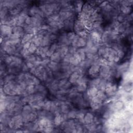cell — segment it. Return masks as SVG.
<instances>
[{"label":"cell","instance_id":"7c38bea8","mask_svg":"<svg viewBox=\"0 0 133 133\" xmlns=\"http://www.w3.org/2000/svg\"><path fill=\"white\" fill-rule=\"evenodd\" d=\"M94 116L91 112H87L84 116L85 124H89L94 122Z\"/></svg>","mask_w":133,"mask_h":133},{"label":"cell","instance_id":"4fadbf2b","mask_svg":"<svg viewBox=\"0 0 133 133\" xmlns=\"http://www.w3.org/2000/svg\"><path fill=\"white\" fill-rule=\"evenodd\" d=\"M123 82H129L132 81V73L131 71H127L123 73Z\"/></svg>","mask_w":133,"mask_h":133},{"label":"cell","instance_id":"4dcf8cb0","mask_svg":"<svg viewBox=\"0 0 133 133\" xmlns=\"http://www.w3.org/2000/svg\"><path fill=\"white\" fill-rule=\"evenodd\" d=\"M68 82V79L67 78H63L62 79H60V81H59L58 82V86H59V89H61L63 86Z\"/></svg>","mask_w":133,"mask_h":133},{"label":"cell","instance_id":"8d00e7d4","mask_svg":"<svg viewBox=\"0 0 133 133\" xmlns=\"http://www.w3.org/2000/svg\"><path fill=\"white\" fill-rule=\"evenodd\" d=\"M26 65H27V66L28 67V68L29 69H31L32 68H33V67L35 66L34 63H32V62H26Z\"/></svg>","mask_w":133,"mask_h":133},{"label":"cell","instance_id":"f1b7e54d","mask_svg":"<svg viewBox=\"0 0 133 133\" xmlns=\"http://www.w3.org/2000/svg\"><path fill=\"white\" fill-rule=\"evenodd\" d=\"M37 48V47L33 43H31V45L28 50L29 52L30 53V54H33L35 53Z\"/></svg>","mask_w":133,"mask_h":133},{"label":"cell","instance_id":"f546056e","mask_svg":"<svg viewBox=\"0 0 133 133\" xmlns=\"http://www.w3.org/2000/svg\"><path fill=\"white\" fill-rule=\"evenodd\" d=\"M25 59L26 62H30L34 63L36 61V56L34 55L33 54H31L29 56H28Z\"/></svg>","mask_w":133,"mask_h":133},{"label":"cell","instance_id":"44dd1931","mask_svg":"<svg viewBox=\"0 0 133 133\" xmlns=\"http://www.w3.org/2000/svg\"><path fill=\"white\" fill-rule=\"evenodd\" d=\"M25 91L28 95L35 94L36 92L35 86L32 84L27 85L25 89Z\"/></svg>","mask_w":133,"mask_h":133},{"label":"cell","instance_id":"4316f807","mask_svg":"<svg viewBox=\"0 0 133 133\" xmlns=\"http://www.w3.org/2000/svg\"><path fill=\"white\" fill-rule=\"evenodd\" d=\"M78 111H76V110H70V111L68 113V117L69 119H75L76 118L77 114Z\"/></svg>","mask_w":133,"mask_h":133},{"label":"cell","instance_id":"ffe728a7","mask_svg":"<svg viewBox=\"0 0 133 133\" xmlns=\"http://www.w3.org/2000/svg\"><path fill=\"white\" fill-rule=\"evenodd\" d=\"M87 39L79 37L78 36L77 41V48H83L85 47L86 44Z\"/></svg>","mask_w":133,"mask_h":133},{"label":"cell","instance_id":"d6a6232c","mask_svg":"<svg viewBox=\"0 0 133 133\" xmlns=\"http://www.w3.org/2000/svg\"><path fill=\"white\" fill-rule=\"evenodd\" d=\"M117 56L119 57V58L121 59L122 58H123L125 56V51L124 49H119L116 51Z\"/></svg>","mask_w":133,"mask_h":133},{"label":"cell","instance_id":"8fae6325","mask_svg":"<svg viewBox=\"0 0 133 133\" xmlns=\"http://www.w3.org/2000/svg\"><path fill=\"white\" fill-rule=\"evenodd\" d=\"M58 41H59V44H60L65 45L66 46H69L71 44V42L67 38L66 34H61L58 38Z\"/></svg>","mask_w":133,"mask_h":133},{"label":"cell","instance_id":"ba28073f","mask_svg":"<svg viewBox=\"0 0 133 133\" xmlns=\"http://www.w3.org/2000/svg\"><path fill=\"white\" fill-rule=\"evenodd\" d=\"M83 75L80 74L79 73H78L76 71H74L70 75L69 77V81L73 85H75L76 83V82L77 81L79 77Z\"/></svg>","mask_w":133,"mask_h":133},{"label":"cell","instance_id":"2e32d148","mask_svg":"<svg viewBox=\"0 0 133 133\" xmlns=\"http://www.w3.org/2000/svg\"><path fill=\"white\" fill-rule=\"evenodd\" d=\"M57 47H58V44L57 43H53L50 45V46H49V50L47 53V57L48 58L49 57L50 58V56L52 55V54L56 51Z\"/></svg>","mask_w":133,"mask_h":133},{"label":"cell","instance_id":"8992f818","mask_svg":"<svg viewBox=\"0 0 133 133\" xmlns=\"http://www.w3.org/2000/svg\"><path fill=\"white\" fill-rule=\"evenodd\" d=\"M73 29L75 31V33L76 34L79 33V32L86 30L83 23L81 21L78 20H76L75 22H74V26H73Z\"/></svg>","mask_w":133,"mask_h":133},{"label":"cell","instance_id":"e575fe53","mask_svg":"<svg viewBox=\"0 0 133 133\" xmlns=\"http://www.w3.org/2000/svg\"><path fill=\"white\" fill-rule=\"evenodd\" d=\"M31 42H26L23 44H22V47L23 48L25 49H28L30 45H31Z\"/></svg>","mask_w":133,"mask_h":133},{"label":"cell","instance_id":"5bb4252c","mask_svg":"<svg viewBox=\"0 0 133 133\" xmlns=\"http://www.w3.org/2000/svg\"><path fill=\"white\" fill-rule=\"evenodd\" d=\"M34 35L32 34H29V33H25L21 38V44H23L26 42H30L33 38Z\"/></svg>","mask_w":133,"mask_h":133},{"label":"cell","instance_id":"3957f363","mask_svg":"<svg viewBox=\"0 0 133 133\" xmlns=\"http://www.w3.org/2000/svg\"><path fill=\"white\" fill-rule=\"evenodd\" d=\"M125 108V103L121 100L114 101L110 106V109L113 112H118L124 110Z\"/></svg>","mask_w":133,"mask_h":133},{"label":"cell","instance_id":"9c48e42d","mask_svg":"<svg viewBox=\"0 0 133 133\" xmlns=\"http://www.w3.org/2000/svg\"><path fill=\"white\" fill-rule=\"evenodd\" d=\"M12 33L18 35L20 37H22L25 34V32L23 27L16 25L12 28Z\"/></svg>","mask_w":133,"mask_h":133},{"label":"cell","instance_id":"277c9868","mask_svg":"<svg viewBox=\"0 0 133 133\" xmlns=\"http://www.w3.org/2000/svg\"><path fill=\"white\" fill-rule=\"evenodd\" d=\"M100 66L97 63H94L91 65L88 69V74L90 76L93 77H97L99 75Z\"/></svg>","mask_w":133,"mask_h":133},{"label":"cell","instance_id":"cb8c5ba5","mask_svg":"<svg viewBox=\"0 0 133 133\" xmlns=\"http://www.w3.org/2000/svg\"><path fill=\"white\" fill-rule=\"evenodd\" d=\"M120 10L123 14L127 15L129 14V13L131 12V8L130 6H125L121 5Z\"/></svg>","mask_w":133,"mask_h":133},{"label":"cell","instance_id":"1f68e13d","mask_svg":"<svg viewBox=\"0 0 133 133\" xmlns=\"http://www.w3.org/2000/svg\"><path fill=\"white\" fill-rule=\"evenodd\" d=\"M76 35V34L73 32H70L68 33V34H66L67 38L71 42V43H72V41L75 38Z\"/></svg>","mask_w":133,"mask_h":133},{"label":"cell","instance_id":"e0dca14e","mask_svg":"<svg viewBox=\"0 0 133 133\" xmlns=\"http://www.w3.org/2000/svg\"><path fill=\"white\" fill-rule=\"evenodd\" d=\"M41 10L39 8L35 6H33L31 7L28 10L29 14L32 16V17H33L36 15H38Z\"/></svg>","mask_w":133,"mask_h":133},{"label":"cell","instance_id":"6da1fadb","mask_svg":"<svg viewBox=\"0 0 133 133\" xmlns=\"http://www.w3.org/2000/svg\"><path fill=\"white\" fill-rule=\"evenodd\" d=\"M24 122L21 114L15 115L11 118L10 121L8 123V127L10 129H20L23 126Z\"/></svg>","mask_w":133,"mask_h":133},{"label":"cell","instance_id":"52a82bcc","mask_svg":"<svg viewBox=\"0 0 133 133\" xmlns=\"http://www.w3.org/2000/svg\"><path fill=\"white\" fill-rule=\"evenodd\" d=\"M98 91V89L97 87L94 86H89V88L88 89L86 93V96L88 101L90 98L95 97L97 95Z\"/></svg>","mask_w":133,"mask_h":133},{"label":"cell","instance_id":"836d02e7","mask_svg":"<svg viewBox=\"0 0 133 133\" xmlns=\"http://www.w3.org/2000/svg\"><path fill=\"white\" fill-rule=\"evenodd\" d=\"M29 68L27 66V65H26V64H23L22 66H21V70L22 71L23 73H26L28 72V70H29Z\"/></svg>","mask_w":133,"mask_h":133},{"label":"cell","instance_id":"30bf717a","mask_svg":"<svg viewBox=\"0 0 133 133\" xmlns=\"http://www.w3.org/2000/svg\"><path fill=\"white\" fill-rule=\"evenodd\" d=\"M62 59H63V57H62L61 54L59 52V51L57 50H56L54 53H53L50 57V59L51 61L58 62V63H59L60 61H61Z\"/></svg>","mask_w":133,"mask_h":133},{"label":"cell","instance_id":"d6986e66","mask_svg":"<svg viewBox=\"0 0 133 133\" xmlns=\"http://www.w3.org/2000/svg\"><path fill=\"white\" fill-rule=\"evenodd\" d=\"M47 21L48 23L52 22H56V21H58L60 20V17L59 15L58 14H54L48 17H47Z\"/></svg>","mask_w":133,"mask_h":133},{"label":"cell","instance_id":"603a6c76","mask_svg":"<svg viewBox=\"0 0 133 133\" xmlns=\"http://www.w3.org/2000/svg\"><path fill=\"white\" fill-rule=\"evenodd\" d=\"M76 52L80 57L82 61L86 59V52L85 51L84 48H79V49H77Z\"/></svg>","mask_w":133,"mask_h":133},{"label":"cell","instance_id":"9a60e30c","mask_svg":"<svg viewBox=\"0 0 133 133\" xmlns=\"http://www.w3.org/2000/svg\"><path fill=\"white\" fill-rule=\"evenodd\" d=\"M53 123L54 125L56 126H59L61 125V124L62 123L61 114L59 113L55 115L53 119Z\"/></svg>","mask_w":133,"mask_h":133},{"label":"cell","instance_id":"484cf974","mask_svg":"<svg viewBox=\"0 0 133 133\" xmlns=\"http://www.w3.org/2000/svg\"><path fill=\"white\" fill-rule=\"evenodd\" d=\"M83 6V2L81 1H76L75 2L74 9L78 12H81L82 10V8Z\"/></svg>","mask_w":133,"mask_h":133},{"label":"cell","instance_id":"ac0fdd59","mask_svg":"<svg viewBox=\"0 0 133 133\" xmlns=\"http://www.w3.org/2000/svg\"><path fill=\"white\" fill-rule=\"evenodd\" d=\"M76 87L78 92H84L87 89V82L81 83L77 85Z\"/></svg>","mask_w":133,"mask_h":133},{"label":"cell","instance_id":"d590c367","mask_svg":"<svg viewBox=\"0 0 133 133\" xmlns=\"http://www.w3.org/2000/svg\"><path fill=\"white\" fill-rule=\"evenodd\" d=\"M31 22V17H29V16L26 18L25 20V24L28 25H30Z\"/></svg>","mask_w":133,"mask_h":133},{"label":"cell","instance_id":"7a4b0ae2","mask_svg":"<svg viewBox=\"0 0 133 133\" xmlns=\"http://www.w3.org/2000/svg\"><path fill=\"white\" fill-rule=\"evenodd\" d=\"M117 89L116 84L113 83L112 81H107L104 92L107 96H112L116 94Z\"/></svg>","mask_w":133,"mask_h":133},{"label":"cell","instance_id":"5b68a950","mask_svg":"<svg viewBox=\"0 0 133 133\" xmlns=\"http://www.w3.org/2000/svg\"><path fill=\"white\" fill-rule=\"evenodd\" d=\"M2 35L8 37L12 33V28L6 24H2L1 26Z\"/></svg>","mask_w":133,"mask_h":133},{"label":"cell","instance_id":"83f0119b","mask_svg":"<svg viewBox=\"0 0 133 133\" xmlns=\"http://www.w3.org/2000/svg\"><path fill=\"white\" fill-rule=\"evenodd\" d=\"M52 105V101L50 100L45 101V103L44 106L43 107V110H46L47 111H50Z\"/></svg>","mask_w":133,"mask_h":133},{"label":"cell","instance_id":"7402d4cb","mask_svg":"<svg viewBox=\"0 0 133 133\" xmlns=\"http://www.w3.org/2000/svg\"><path fill=\"white\" fill-rule=\"evenodd\" d=\"M96 96L102 102L105 101L107 99V95H106L105 92L104 91H102L100 90H98Z\"/></svg>","mask_w":133,"mask_h":133},{"label":"cell","instance_id":"d4e9b609","mask_svg":"<svg viewBox=\"0 0 133 133\" xmlns=\"http://www.w3.org/2000/svg\"><path fill=\"white\" fill-rule=\"evenodd\" d=\"M101 80V78L100 77H96L94 78L89 82V86H94L97 88Z\"/></svg>","mask_w":133,"mask_h":133}]
</instances>
